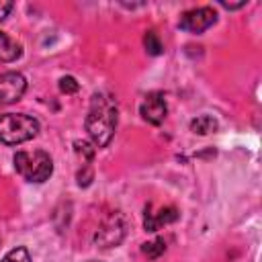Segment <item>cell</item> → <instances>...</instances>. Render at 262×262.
Here are the masks:
<instances>
[{"label": "cell", "mask_w": 262, "mask_h": 262, "mask_svg": "<svg viewBox=\"0 0 262 262\" xmlns=\"http://www.w3.org/2000/svg\"><path fill=\"white\" fill-rule=\"evenodd\" d=\"M141 252H143L147 258L158 260V258H160V256L166 252V242H164L162 237H156V239H151V242L143 244V246H141Z\"/></svg>", "instance_id": "cell-11"}, {"label": "cell", "mask_w": 262, "mask_h": 262, "mask_svg": "<svg viewBox=\"0 0 262 262\" xmlns=\"http://www.w3.org/2000/svg\"><path fill=\"white\" fill-rule=\"evenodd\" d=\"M217 20V12L211 8V6H199V8H192V10H186L182 16H180V29L182 31H188V33H203L207 31L209 27H213Z\"/></svg>", "instance_id": "cell-4"}, {"label": "cell", "mask_w": 262, "mask_h": 262, "mask_svg": "<svg viewBox=\"0 0 262 262\" xmlns=\"http://www.w3.org/2000/svg\"><path fill=\"white\" fill-rule=\"evenodd\" d=\"M178 215H180L178 209L172 207V205L162 207V209L156 211V213H151V209L147 207V209H145V215H143V227H145V231H158L162 225L174 223V221L178 219Z\"/></svg>", "instance_id": "cell-8"}, {"label": "cell", "mask_w": 262, "mask_h": 262, "mask_svg": "<svg viewBox=\"0 0 262 262\" xmlns=\"http://www.w3.org/2000/svg\"><path fill=\"white\" fill-rule=\"evenodd\" d=\"M12 162H14V170L29 182H45L53 172V162L49 154L43 149L16 151Z\"/></svg>", "instance_id": "cell-3"}, {"label": "cell", "mask_w": 262, "mask_h": 262, "mask_svg": "<svg viewBox=\"0 0 262 262\" xmlns=\"http://www.w3.org/2000/svg\"><path fill=\"white\" fill-rule=\"evenodd\" d=\"M59 90L63 94H76L80 90V84L74 76H63V78H59Z\"/></svg>", "instance_id": "cell-14"}, {"label": "cell", "mask_w": 262, "mask_h": 262, "mask_svg": "<svg viewBox=\"0 0 262 262\" xmlns=\"http://www.w3.org/2000/svg\"><path fill=\"white\" fill-rule=\"evenodd\" d=\"M90 262H96V260H90Z\"/></svg>", "instance_id": "cell-18"}, {"label": "cell", "mask_w": 262, "mask_h": 262, "mask_svg": "<svg viewBox=\"0 0 262 262\" xmlns=\"http://www.w3.org/2000/svg\"><path fill=\"white\" fill-rule=\"evenodd\" d=\"M2 262H31V256L27 248H12L10 252H6Z\"/></svg>", "instance_id": "cell-13"}, {"label": "cell", "mask_w": 262, "mask_h": 262, "mask_svg": "<svg viewBox=\"0 0 262 262\" xmlns=\"http://www.w3.org/2000/svg\"><path fill=\"white\" fill-rule=\"evenodd\" d=\"M90 180H92V172H90L88 168H86L84 172H78V184H80V186H88Z\"/></svg>", "instance_id": "cell-16"}, {"label": "cell", "mask_w": 262, "mask_h": 262, "mask_svg": "<svg viewBox=\"0 0 262 262\" xmlns=\"http://www.w3.org/2000/svg\"><path fill=\"white\" fill-rule=\"evenodd\" d=\"M20 53H23V47L14 39H10L6 33H0V61L4 63L14 61L20 57Z\"/></svg>", "instance_id": "cell-9"}, {"label": "cell", "mask_w": 262, "mask_h": 262, "mask_svg": "<svg viewBox=\"0 0 262 262\" xmlns=\"http://www.w3.org/2000/svg\"><path fill=\"white\" fill-rule=\"evenodd\" d=\"M39 133L37 119L23 113H4L0 115V141L6 145H18L33 139Z\"/></svg>", "instance_id": "cell-2"}, {"label": "cell", "mask_w": 262, "mask_h": 262, "mask_svg": "<svg viewBox=\"0 0 262 262\" xmlns=\"http://www.w3.org/2000/svg\"><path fill=\"white\" fill-rule=\"evenodd\" d=\"M125 235V221L121 217V213H113L108 215L102 225L96 229V235H94V242L100 246V248H113L117 246Z\"/></svg>", "instance_id": "cell-5"}, {"label": "cell", "mask_w": 262, "mask_h": 262, "mask_svg": "<svg viewBox=\"0 0 262 262\" xmlns=\"http://www.w3.org/2000/svg\"><path fill=\"white\" fill-rule=\"evenodd\" d=\"M166 113H168V106H166L164 94L160 92H149L139 104V115L143 117V121L151 125H160L166 119Z\"/></svg>", "instance_id": "cell-7"}, {"label": "cell", "mask_w": 262, "mask_h": 262, "mask_svg": "<svg viewBox=\"0 0 262 262\" xmlns=\"http://www.w3.org/2000/svg\"><path fill=\"white\" fill-rule=\"evenodd\" d=\"M119 121V106L111 92H96L92 94L90 108L86 115V131L96 147H106L115 135Z\"/></svg>", "instance_id": "cell-1"}, {"label": "cell", "mask_w": 262, "mask_h": 262, "mask_svg": "<svg viewBox=\"0 0 262 262\" xmlns=\"http://www.w3.org/2000/svg\"><path fill=\"white\" fill-rule=\"evenodd\" d=\"M27 90V80L18 72H0V104L16 102Z\"/></svg>", "instance_id": "cell-6"}, {"label": "cell", "mask_w": 262, "mask_h": 262, "mask_svg": "<svg viewBox=\"0 0 262 262\" xmlns=\"http://www.w3.org/2000/svg\"><path fill=\"white\" fill-rule=\"evenodd\" d=\"M74 145H76V151H78L80 156H84L88 162L92 160V156H94V147H92L88 141H76Z\"/></svg>", "instance_id": "cell-15"}, {"label": "cell", "mask_w": 262, "mask_h": 262, "mask_svg": "<svg viewBox=\"0 0 262 262\" xmlns=\"http://www.w3.org/2000/svg\"><path fill=\"white\" fill-rule=\"evenodd\" d=\"M190 131L196 135H209L217 131V121L211 115H201L196 119L190 121Z\"/></svg>", "instance_id": "cell-10"}, {"label": "cell", "mask_w": 262, "mask_h": 262, "mask_svg": "<svg viewBox=\"0 0 262 262\" xmlns=\"http://www.w3.org/2000/svg\"><path fill=\"white\" fill-rule=\"evenodd\" d=\"M143 45H145V51H147L149 55H160V53L164 51V45H162L160 37H158L154 31H147V33H145Z\"/></svg>", "instance_id": "cell-12"}, {"label": "cell", "mask_w": 262, "mask_h": 262, "mask_svg": "<svg viewBox=\"0 0 262 262\" xmlns=\"http://www.w3.org/2000/svg\"><path fill=\"white\" fill-rule=\"evenodd\" d=\"M12 10V2H4L0 0V20H4L8 16V12Z\"/></svg>", "instance_id": "cell-17"}]
</instances>
